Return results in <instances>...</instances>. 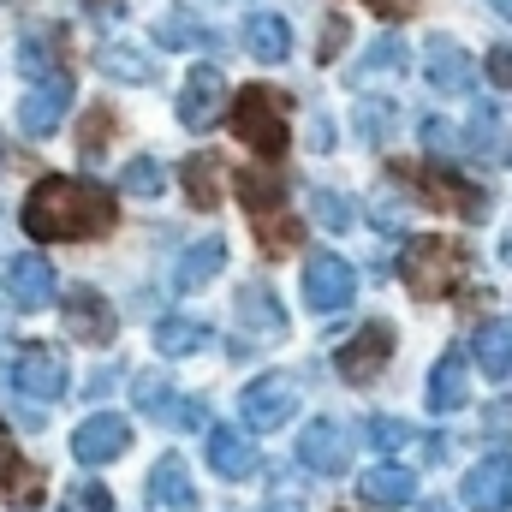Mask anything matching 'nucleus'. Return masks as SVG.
Here are the masks:
<instances>
[{"label": "nucleus", "instance_id": "36", "mask_svg": "<svg viewBox=\"0 0 512 512\" xmlns=\"http://www.w3.org/2000/svg\"><path fill=\"white\" fill-rule=\"evenodd\" d=\"M131 399H137V411L143 417H173V382H167V370H143L137 382H131Z\"/></svg>", "mask_w": 512, "mask_h": 512}, {"label": "nucleus", "instance_id": "12", "mask_svg": "<svg viewBox=\"0 0 512 512\" xmlns=\"http://www.w3.org/2000/svg\"><path fill=\"white\" fill-rule=\"evenodd\" d=\"M423 78H429V90H441V96H471V90H477L471 54H465L453 36H441V30L423 42Z\"/></svg>", "mask_w": 512, "mask_h": 512}, {"label": "nucleus", "instance_id": "16", "mask_svg": "<svg viewBox=\"0 0 512 512\" xmlns=\"http://www.w3.org/2000/svg\"><path fill=\"white\" fill-rule=\"evenodd\" d=\"M66 108H72V72L54 78V84H30V96L18 102V131L24 137H54Z\"/></svg>", "mask_w": 512, "mask_h": 512}, {"label": "nucleus", "instance_id": "48", "mask_svg": "<svg viewBox=\"0 0 512 512\" xmlns=\"http://www.w3.org/2000/svg\"><path fill=\"white\" fill-rule=\"evenodd\" d=\"M370 6H376V18H411L417 0H370Z\"/></svg>", "mask_w": 512, "mask_h": 512}, {"label": "nucleus", "instance_id": "43", "mask_svg": "<svg viewBox=\"0 0 512 512\" xmlns=\"http://www.w3.org/2000/svg\"><path fill=\"white\" fill-rule=\"evenodd\" d=\"M405 215H411V209H405L399 197H382V203L370 209V221H376V233H387V239H393V233H405Z\"/></svg>", "mask_w": 512, "mask_h": 512}, {"label": "nucleus", "instance_id": "47", "mask_svg": "<svg viewBox=\"0 0 512 512\" xmlns=\"http://www.w3.org/2000/svg\"><path fill=\"white\" fill-rule=\"evenodd\" d=\"M310 149H334V126H328V114L310 120Z\"/></svg>", "mask_w": 512, "mask_h": 512}, {"label": "nucleus", "instance_id": "2", "mask_svg": "<svg viewBox=\"0 0 512 512\" xmlns=\"http://www.w3.org/2000/svg\"><path fill=\"white\" fill-rule=\"evenodd\" d=\"M399 280H405L411 298H423V304L459 292V280H465V245H459V239H435V233L411 239V245L399 251Z\"/></svg>", "mask_w": 512, "mask_h": 512}, {"label": "nucleus", "instance_id": "21", "mask_svg": "<svg viewBox=\"0 0 512 512\" xmlns=\"http://www.w3.org/2000/svg\"><path fill=\"white\" fill-rule=\"evenodd\" d=\"M149 501L161 512H191L197 507V489H191V471H185L179 453H161V459L149 465Z\"/></svg>", "mask_w": 512, "mask_h": 512}, {"label": "nucleus", "instance_id": "8", "mask_svg": "<svg viewBox=\"0 0 512 512\" xmlns=\"http://www.w3.org/2000/svg\"><path fill=\"white\" fill-rule=\"evenodd\" d=\"M352 298H358V268H352L346 256H334V251L304 256V304H310L316 316H334V310H346Z\"/></svg>", "mask_w": 512, "mask_h": 512}, {"label": "nucleus", "instance_id": "49", "mask_svg": "<svg viewBox=\"0 0 512 512\" xmlns=\"http://www.w3.org/2000/svg\"><path fill=\"white\" fill-rule=\"evenodd\" d=\"M84 6H90V12H96V18H120V12H126V6H120V0H84Z\"/></svg>", "mask_w": 512, "mask_h": 512}, {"label": "nucleus", "instance_id": "20", "mask_svg": "<svg viewBox=\"0 0 512 512\" xmlns=\"http://www.w3.org/2000/svg\"><path fill=\"white\" fill-rule=\"evenodd\" d=\"M96 72H102V78H114V84H137V90L161 78L155 54H149V48H137V42H102V48H96Z\"/></svg>", "mask_w": 512, "mask_h": 512}, {"label": "nucleus", "instance_id": "42", "mask_svg": "<svg viewBox=\"0 0 512 512\" xmlns=\"http://www.w3.org/2000/svg\"><path fill=\"white\" fill-rule=\"evenodd\" d=\"M173 423H179V429H203V435H209V429H215L209 399H179V405H173Z\"/></svg>", "mask_w": 512, "mask_h": 512}, {"label": "nucleus", "instance_id": "40", "mask_svg": "<svg viewBox=\"0 0 512 512\" xmlns=\"http://www.w3.org/2000/svg\"><path fill=\"white\" fill-rule=\"evenodd\" d=\"M364 429H370V447L376 453H405L411 447V423H399V417H370Z\"/></svg>", "mask_w": 512, "mask_h": 512}, {"label": "nucleus", "instance_id": "22", "mask_svg": "<svg viewBox=\"0 0 512 512\" xmlns=\"http://www.w3.org/2000/svg\"><path fill=\"white\" fill-rule=\"evenodd\" d=\"M155 42H161V48H191V54H215V48H221L215 24L197 18V12H185V6H173V12L155 18Z\"/></svg>", "mask_w": 512, "mask_h": 512}, {"label": "nucleus", "instance_id": "24", "mask_svg": "<svg viewBox=\"0 0 512 512\" xmlns=\"http://www.w3.org/2000/svg\"><path fill=\"white\" fill-rule=\"evenodd\" d=\"M233 191H239V203L251 209V221L286 215V179H280L274 167H245V173L233 179Z\"/></svg>", "mask_w": 512, "mask_h": 512}, {"label": "nucleus", "instance_id": "23", "mask_svg": "<svg viewBox=\"0 0 512 512\" xmlns=\"http://www.w3.org/2000/svg\"><path fill=\"white\" fill-rule=\"evenodd\" d=\"M18 72H24L30 84H54V78H66L72 66H66V48H60V36H54V30L18 36Z\"/></svg>", "mask_w": 512, "mask_h": 512}, {"label": "nucleus", "instance_id": "14", "mask_svg": "<svg viewBox=\"0 0 512 512\" xmlns=\"http://www.w3.org/2000/svg\"><path fill=\"white\" fill-rule=\"evenodd\" d=\"M126 447H131V423L114 417V411H96L72 429V459L78 465H114Z\"/></svg>", "mask_w": 512, "mask_h": 512}, {"label": "nucleus", "instance_id": "51", "mask_svg": "<svg viewBox=\"0 0 512 512\" xmlns=\"http://www.w3.org/2000/svg\"><path fill=\"white\" fill-rule=\"evenodd\" d=\"M489 6H495V12H501V18L512 24V0H489Z\"/></svg>", "mask_w": 512, "mask_h": 512}, {"label": "nucleus", "instance_id": "29", "mask_svg": "<svg viewBox=\"0 0 512 512\" xmlns=\"http://www.w3.org/2000/svg\"><path fill=\"white\" fill-rule=\"evenodd\" d=\"M471 358L489 382H512V322H483L471 340Z\"/></svg>", "mask_w": 512, "mask_h": 512}, {"label": "nucleus", "instance_id": "31", "mask_svg": "<svg viewBox=\"0 0 512 512\" xmlns=\"http://www.w3.org/2000/svg\"><path fill=\"white\" fill-rule=\"evenodd\" d=\"M179 179H185V197H191V209H215L221 203V167H215V155H185L179 161Z\"/></svg>", "mask_w": 512, "mask_h": 512}, {"label": "nucleus", "instance_id": "1", "mask_svg": "<svg viewBox=\"0 0 512 512\" xmlns=\"http://www.w3.org/2000/svg\"><path fill=\"white\" fill-rule=\"evenodd\" d=\"M24 233L42 239V245H84V239H108L120 209H114V191L96 185V179H66V173H48L30 185L24 197Z\"/></svg>", "mask_w": 512, "mask_h": 512}, {"label": "nucleus", "instance_id": "26", "mask_svg": "<svg viewBox=\"0 0 512 512\" xmlns=\"http://www.w3.org/2000/svg\"><path fill=\"white\" fill-rule=\"evenodd\" d=\"M209 340H215V328L197 322V316H161L155 322V352L161 358H197V352H209Z\"/></svg>", "mask_w": 512, "mask_h": 512}, {"label": "nucleus", "instance_id": "27", "mask_svg": "<svg viewBox=\"0 0 512 512\" xmlns=\"http://www.w3.org/2000/svg\"><path fill=\"white\" fill-rule=\"evenodd\" d=\"M245 54H256L262 66H280L292 54V24L280 12H251L245 18Z\"/></svg>", "mask_w": 512, "mask_h": 512}, {"label": "nucleus", "instance_id": "7", "mask_svg": "<svg viewBox=\"0 0 512 512\" xmlns=\"http://www.w3.org/2000/svg\"><path fill=\"white\" fill-rule=\"evenodd\" d=\"M227 114H233L227 72H221L215 60L191 66V78H185V90H179V126L185 131H209L215 120H227Z\"/></svg>", "mask_w": 512, "mask_h": 512}, {"label": "nucleus", "instance_id": "18", "mask_svg": "<svg viewBox=\"0 0 512 512\" xmlns=\"http://www.w3.org/2000/svg\"><path fill=\"white\" fill-rule=\"evenodd\" d=\"M209 471L215 477H227V483H245V477H256V441L251 429H209Z\"/></svg>", "mask_w": 512, "mask_h": 512}, {"label": "nucleus", "instance_id": "28", "mask_svg": "<svg viewBox=\"0 0 512 512\" xmlns=\"http://www.w3.org/2000/svg\"><path fill=\"white\" fill-rule=\"evenodd\" d=\"M221 268H227V239H215V233H209V239H197L191 251L179 256V274H173V286H179V292H203V286H209Z\"/></svg>", "mask_w": 512, "mask_h": 512}, {"label": "nucleus", "instance_id": "34", "mask_svg": "<svg viewBox=\"0 0 512 512\" xmlns=\"http://www.w3.org/2000/svg\"><path fill=\"white\" fill-rule=\"evenodd\" d=\"M310 215H316V227H328V233H346V227L358 221V203H352L346 191H328V185H316V191H310Z\"/></svg>", "mask_w": 512, "mask_h": 512}, {"label": "nucleus", "instance_id": "10", "mask_svg": "<svg viewBox=\"0 0 512 512\" xmlns=\"http://www.w3.org/2000/svg\"><path fill=\"white\" fill-rule=\"evenodd\" d=\"M60 322H66V334L84 340V346H114V334H120V316H114V304H108L96 286H66Z\"/></svg>", "mask_w": 512, "mask_h": 512}, {"label": "nucleus", "instance_id": "37", "mask_svg": "<svg viewBox=\"0 0 512 512\" xmlns=\"http://www.w3.org/2000/svg\"><path fill=\"white\" fill-rule=\"evenodd\" d=\"M108 131H114V108H108V102H96V108L84 114V126H78V155H84V161H102Z\"/></svg>", "mask_w": 512, "mask_h": 512}, {"label": "nucleus", "instance_id": "17", "mask_svg": "<svg viewBox=\"0 0 512 512\" xmlns=\"http://www.w3.org/2000/svg\"><path fill=\"white\" fill-rule=\"evenodd\" d=\"M465 507L471 512H512V453H489L465 477Z\"/></svg>", "mask_w": 512, "mask_h": 512}, {"label": "nucleus", "instance_id": "13", "mask_svg": "<svg viewBox=\"0 0 512 512\" xmlns=\"http://www.w3.org/2000/svg\"><path fill=\"white\" fill-rule=\"evenodd\" d=\"M298 465L316 471V477H346V465H352V441H346V429H340L334 417L304 423V435H298Z\"/></svg>", "mask_w": 512, "mask_h": 512}, {"label": "nucleus", "instance_id": "44", "mask_svg": "<svg viewBox=\"0 0 512 512\" xmlns=\"http://www.w3.org/2000/svg\"><path fill=\"white\" fill-rule=\"evenodd\" d=\"M483 72H489L495 90H512V48H489V66Z\"/></svg>", "mask_w": 512, "mask_h": 512}, {"label": "nucleus", "instance_id": "6", "mask_svg": "<svg viewBox=\"0 0 512 512\" xmlns=\"http://www.w3.org/2000/svg\"><path fill=\"white\" fill-rule=\"evenodd\" d=\"M292 411H298V376H286V370H268V376L245 382V393H239V423L256 429V435L286 429Z\"/></svg>", "mask_w": 512, "mask_h": 512}, {"label": "nucleus", "instance_id": "15", "mask_svg": "<svg viewBox=\"0 0 512 512\" xmlns=\"http://www.w3.org/2000/svg\"><path fill=\"white\" fill-rule=\"evenodd\" d=\"M429 411L435 417H453V411H465V399H471V352L465 346H447L441 358H435V370H429Z\"/></svg>", "mask_w": 512, "mask_h": 512}, {"label": "nucleus", "instance_id": "52", "mask_svg": "<svg viewBox=\"0 0 512 512\" xmlns=\"http://www.w3.org/2000/svg\"><path fill=\"white\" fill-rule=\"evenodd\" d=\"M262 512H298V507H292V501H268Z\"/></svg>", "mask_w": 512, "mask_h": 512}, {"label": "nucleus", "instance_id": "11", "mask_svg": "<svg viewBox=\"0 0 512 512\" xmlns=\"http://www.w3.org/2000/svg\"><path fill=\"white\" fill-rule=\"evenodd\" d=\"M387 358H393V328H387V322H364V328L334 352V370L352 387H370L387 370Z\"/></svg>", "mask_w": 512, "mask_h": 512}, {"label": "nucleus", "instance_id": "39", "mask_svg": "<svg viewBox=\"0 0 512 512\" xmlns=\"http://www.w3.org/2000/svg\"><path fill=\"white\" fill-rule=\"evenodd\" d=\"M60 512H114V489H108V483H96V477H78V483L66 489Z\"/></svg>", "mask_w": 512, "mask_h": 512}, {"label": "nucleus", "instance_id": "19", "mask_svg": "<svg viewBox=\"0 0 512 512\" xmlns=\"http://www.w3.org/2000/svg\"><path fill=\"white\" fill-rule=\"evenodd\" d=\"M358 501L364 507H382V512H399V507H417V477L405 465H376L358 477Z\"/></svg>", "mask_w": 512, "mask_h": 512}, {"label": "nucleus", "instance_id": "38", "mask_svg": "<svg viewBox=\"0 0 512 512\" xmlns=\"http://www.w3.org/2000/svg\"><path fill=\"white\" fill-rule=\"evenodd\" d=\"M256 239H262V251L268 256H286V251H298L304 227H298L292 215H268V221H256Z\"/></svg>", "mask_w": 512, "mask_h": 512}, {"label": "nucleus", "instance_id": "45", "mask_svg": "<svg viewBox=\"0 0 512 512\" xmlns=\"http://www.w3.org/2000/svg\"><path fill=\"white\" fill-rule=\"evenodd\" d=\"M340 42H346V18H328V30H322V48H316V54H322V66L340 54Z\"/></svg>", "mask_w": 512, "mask_h": 512}, {"label": "nucleus", "instance_id": "35", "mask_svg": "<svg viewBox=\"0 0 512 512\" xmlns=\"http://www.w3.org/2000/svg\"><path fill=\"white\" fill-rule=\"evenodd\" d=\"M120 191L126 197H161L167 191V167L155 155H131L126 167H120Z\"/></svg>", "mask_w": 512, "mask_h": 512}, {"label": "nucleus", "instance_id": "53", "mask_svg": "<svg viewBox=\"0 0 512 512\" xmlns=\"http://www.w3.org/2000/svg\"><path fill=\"white\" fill-rule=\"evenodd\" d=\"M501 262H507V268H512V233H507V239H501Z\"/></svg>", "mask_w": 512, "mask_h": 512}, {"label": "nucleus", "instance_id": "4", "mask_svg": "<svg viewBox=\"0 0 512 512\" xmlns=\"http://www.w3.org/2000/svg\"><path fill=\"white\" fill-rule=\"evenodd\" d=\"M399 179L417 185V197H423L429 209H453L459 221H489V191L471 185L465 173L441 167V161H429V167H399Z\"/></svg>", "mask_w": 512, "mask_h": 512}, {"label": "nucleus", "instance_id": "33", "mask_svg": "<svg viewBox=\"0 0 512 512\" xmlns=\"http://www.w3.org/2000/svg\"><path fill=\"white\" fill-rule=\"evenodd\" d=\"M465 149L477 155V161H507V131H501V120H495V108H477V120H471V131H465Z\"/></svg>", "mask_w": 512, "mask_h": 512}, {"label": "nucleus", "instance_id": "41", "mask_svg": "<svg viewBox=\"0 0 512 512\" xmlns=\"http://www.w3.org/2000/svg\"><path fill=\"white\" fill-rule=\"evenodd\" d=\"M423 143H429V155H459L465 149V137L447 126V120H435V114L423 120Z\"/></svg>", "mask_w": 512, "mask_h": 512}, {"label": "nucleus", "instance_id": "25", "mask_svg": "<svg viewBox=\"0 0 512 512\" xmlns=\"http://www.w3.org/2000/svg\"><path fill=\"white\" fill-rule=\"evenodd\" d=\"M239 322H245V334L256 340H286V310H280V298L268 292V286H239Z\"/></svg>", "mask_w": 512, "mask_h": 512}, {"label": "nucleus", "instance_id": "46", "mask_svg": "<svg viewBox=\"0 0 512 512\" xmlns=\"http://www.w3.org/2000/svg\"><path fill=\"white\" fill-rule=\"evenodd\" d=\"M114 382H120V364H114V370H108V364H102V370H96V376H90V399H102V393H114Z\"/></svg>", "mask_w": 512, "mask_h": 512}, {"label": "nucleus", "instance_id": "50", "mask_svg": "<svg viewBox=\"0 0 512 512\" xmlns=\"http://www.w3.org/2000/svg\"><path fill=\"white\" fill-rule=\"evenodd\" d=\"M417 512H453V501H417Z\"/></svg>", "mask_w": 512, "mask_h": 512}, {"label": "nucleus", "instance_id": "32", "mask_svg": "<svg viewBox=\"0 0 512 512\" xmlns=\"http://www.w3.org/2000/svg\"><path fill=\"white\" fill-rule=\"evenodd\" d=\"M405 60H411V54H405V42L387 30V36H376V42L352 60V78L364 84V78H376V72H405Z\"/></svg>", "mask_w": 512, "mask_h": 512}, {"label": "nucleus", "instance_id": "30", "mask_svg": "<svg viewBox=\"0 0 512 512\" xmlns=\"http://www.w3.org/2000/svg\"><path fill=\"white\" fill-rule=\"evenodd\" d=\"M393 131H399V102H393V96H364V102L352 108V137H358V143L387 149Z\"/></svg>", "mask_w": 512, "mask_h": 512}, {"label": "nucleus", "instance_id": "5", "mask_svg": "<svg viewBox=\"0 0 512 512\" xmlns=\"http://www.w3.org/2000/svg\"><path fill=\"white\" fill-rule=\"evenodd\" d=\"M6 382H12V393H24V399H36V405H54V399H66L72 370H66V352H60V346L30 340V346H18V352H12Z\"/></svg>", "mask_w": 512, "mask_h": 512}, {"label": "nucleus", "instance_id": "9", "mask_svg": "<svg viewBox=\"0 0 512 512\" xmlns=\"http://www.w3.org/2000/svg\"><path fill=\"white\" fill-rule=\"evenodd\" d=\"M54 262L36 251H18L6 268H0V292H6V304L12 310H24V316H36V310H48L54 304Z\"/></svg>", "mask_w": 512, "mask_h": 512}, {"label": "nucleus", "instance_id": "3", "mask_svg": "<svg viewBox=\"0 0 512 512\" xmlns=\"http://www.w3.org/2000/svg\"><path fill=\"white\" fill-rule=\"evenodd\" d=\"M227 126H233L239 143H251L262 161H280V155H286V143H292L286 96H280V90H268V84H251V90H239V96H233Z\"/></svg>", "mask_w": 512, "mask_h": 512}]
</instances>
